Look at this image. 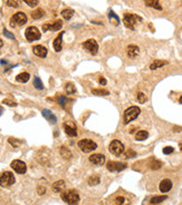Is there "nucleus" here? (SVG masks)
<instances>
[{
    "instance_id": "cd10ccee",
    "label": "nucleus",
    "mask_w": 182,
    "mask_h": 205,
    "mask_svg": "<svg viewBox=\"0 0 182 205\" xmlns=\"http://www.w3.org/2000/svg\"><path fill=\"white\" fill-rule=\"evenodd\" d=\"M33 85H34V87L36 88V89H38V90H43V89H44V85H43V82H41V80L39 79V77H37V76L34 77Z\"/></svg>"
},
{
    "instance_id": "58836bf2",
    "label": "nucleus",
    "mask_w": 182,
    "mask_h": 205,
    "mask_svg": "<svg viewBox=\"0 0 182 205\" xmlns=\"http://www.w3.org/2000/svg\"><path fill=\"white\" fill-rule=\"evenodd\" d=\"M7 5L9 6V7L18 8V2H17L16 0H7Z\"/></svg>"
},
{
    "instance_id": "a878e982",
    "label": "nucleus",
    "mask_w": 182,
    "mask_h": 205,
    "mask_svg": "<svg viewBox=\"0 0 182 205\" xmlns=\"http://www.w3.org/2000/svg\"><path fill=\"white\" fill-rule=\"evenodd\" d=\"M60 15L63 16V18H64L65 20H69V19H70L73 16H74V10H73V9H69V8H67V9H64V10L62 11V13H60Z\"/></svg>"
},
{
    "instance_id": "f03ea898",
    "label": "nucleus",
    "mask_w": 182,
    "mask_h": 205,
    "mask_svg": "<svg viewBox=\"0 0 182 205\" xmlns=\"http://www.w3.org/2000/svg\"><path fill=\"white\" fill-rule=\"evenodd\" d=\"M140 21H142V18L140 16L134 15V13H124L123 17V23L126 28L131 29V30H134Z\"/></svg>"
},
{
    "instance_id": "e433bc0d",
    "label": "nucleus",
    "mask_w": 182,
    "mask_h": 205,
    "mask_svg": "<svg viewBox=\"0 0 182 205\" xmlns=\"http://www.w3.org/2000/svg\"><path fill=\"white\" fill-rule=\"evenodd\" d=\"M23 2H26L29 7H36L38 5V1L37 0H23Z\"/></svg>"
},
{
    "instance_id": "f8f14e48",
    "label": "nucleus",
    "mask_w": 182,
    "mask_h": 205,
    "mask_svg": "<svg viewBox=\"0 0 182 205\" xmlns=\"http://www.w3.org/2000/svg\"><path fill=\"white\" fill-rule=\"evenodd\" d=\"M63 27V21L62 20H56L53 23H45L43 25V30L44 31H58L59 29Z\"/></svg>"
},
{
    "instance_id": "c85d7f7f",
    "label": "nucleus",
    "mask_w": 182,
    "mask_h": 205,
    "mask_svg": "<svg viewBox=\"0 0 182 205\" xmlns=\"http://www.w3.org/2000/svg\"><path fill=\"white\" fill-rule=\"evenodd\" d=\"M168 198V196L167 195H163V196H154V198H151V204H159V203H161V202H163L164 200H167Z\"/></svg>"
},
{
    "instance_id": "f704fd0d",
    "label": "nucleus",
    "mask_w": 182,
    "mask_h": 205,
    "mask_svg": "<svg viewBox=\"0 0 182 205\" xmlns=\"http://www.w3.org/2000/svg\"><path fill=\"white\" fill-rule=\"evenodd\" d=\"M67 102H68V99H67L65 96H59L58 97V102H59V105L62 106L63 108H65V106H66Z\"/></svg>"
},
{
    "instance_id": "09e8293b",
    "label": "nucleus",
    "mask_w": 182,
    "mask_h": 205,
    "mask_svg": "<svg viewBox=\"0 0 182 205\" xmlns=\"http://www.w3.org/2000/svg\"><path fill=\"white\" fill-rule=\"evenodd\" d=\"M3 107H1V106H0V116L3 115Z\"/></svg>"
},
{
    "instance_id": "c756f323",
    "label": "nucleus",
    "mask_w": 182,
    "mask_h": 205,
    "mask_svg": "<svg viewBox=\"0 0 182 205\" xmlns=\"http://www.w3.org/2000/svg\"><path fill=\"white\" fill-rule=\"evenodd\" d=\"M88 185H91V186H94V185H97L98 183H100V177L96 176V175H93V176H91L90 178H88Z\"/></svg>"
},
{
    "instance_id": "412c9836",
    "label": "nucleus",
    "mask_w": 182,
    "mask_h": 205,
    "mask_svg": "<svg viewBox=\"0 0 182 205\" xmlns=\"http://www.w3.org/2000/svg\"><path fill=\"white\" fill-rule=\"evenodd\" d=\"M144 2L148 7H152L157 10H162V6L160 5L159 0H144Z\"/></svg>"
},
{
    "instance_id": "79ce46f5",
    "label": "nucleus",
    "mask_w": 182,
    "mask_h": 205,
    "mask_svg": "<svg viewBox=\"0 0 182 205\" xmlns=\"http://www.w3.org/2000/svg\"><path fill=\"white\" fill-rule=\"evenodd\" d=\"M173 151H174V148L171 146H168V147H164L163 148V153L165 154V155H169V154L173 153Z\"/></svg>"
},
{
    "instance_id": "f3484780",
    "label": "nucleus",
    "mask_w": 182,
    "mask_h": 205,
    "mask_svg": "<svg viewBox=\"0 0 182 205\" xmlns=\"http://www.w3.org/2000/svg\"><path fill=\"white\" fill-rule=\"evenodd\" d=\"M159 188H160V191H161L162 193L169 192V191L172 188V182L170 181V179H168V178L163 179V181H162V182L160 183Z\"/></svg>"
},
{
    "instance_id": "2f4dec72",
    "label": "nucleus",
    "mask_w": 182,
    "mask_h": 205,
    "mask_svg": "<svg viewBox=\"0 0 182 205\" xmlns=\"http://www.w3.org/2000/svg\"><path fill=\"white\" fill-rule=\"evenodd\" d=\"M60 154H62V156L64 157V158H70L72 157V153L68 151V149L66 148V147H64L63 146L62 148H60Z\"/></svg>"
},
{
    "instance_id": "aec40b11",
    "label": "nucleus",
    "mask_w": 182,
    "mask_h": 205,
    "mask_svg": "<svg viewBox=\"0 0 182 205\" xmlns=\"http://www.w3.org/2000/svg\"><path fill=\"white\" fill-rule=\"evenodd\" d=\"M53 190L56 193H62L65 191V182L64 181H57L53 185Z\"/></svg>"
},
{
    "instance_id": "37998d69",
    "label": "nucleus",
    "mask_w": 182,
    "mask_h": 205,
    "mask_svg": "<svg viewBox=\"0 0 182 205\" xmlns=\"http://www.w3.org/2000/svg\"><path fill=\"white\" fill-rule=\"evenodd\" d=\"M3 35H5L7 38H10V39H15V35L11 33L10 31H8L7 29H3Z\"/></svg>"
},
{
    "instance_id": "20e7f679",
    "label": "nucleus",
    "mask_w": 182,
    "mask_h": 205,
    "mask_svg": "<svg viewBox=\"0 0 182 205\" xmlns=\"http://www.w3.org/2000/svg\"><path fill=\"white\" fill-rule=\"evenodd\" d=\"M16 179L11 172H3L0 174V186L1 187H9L15 184Z\"/></svg>"
},
{
    "instance_id": "9b49d317",
    "label": "nucleus",
    "mask_w": 182,
    "mask_h": 205,
    "mask_svg": "<svg viewBox=\"0 0 182 205\" xmlns=\"http://www.w3.org/2000/svg\"><path fill=\"white\" fill-rule=\"evenodd\" d=\"M106 167L110 172H122L123 169L126 168V164L120 163V162H108L106 164Z\"/></svg>"
},
{
    "instance_id": "4be33fe9",
    "label": "nucleus",
    "mask_w": 182,
    "mask_h": 205,
    "mask_svg": "<svg viewBox=\"0 0 182 205\" xmlns=\"http://www.w3.org/2000/svg\"><path fill=\"white\" fill-rule=\"evenodd\" d=\"M44 16H45V11L41 8H37L36 10H34L31 12V18L35 19V20H38V19L43 18Z\"/></svg>"
},
{
    "instance_id": "a211bd4d",
    "label": "nucleus",
    "mask_w": 182,
    "mask_h": 205,
    "mask_svg": "<svg viewBox=\"0 0 182 205\" xmlns=\"http://www.w3.org/2000/svg\"><path fill=\"white\" fill-rule=\"evenodd\" d=\"M41 114H43V116H44V117L46 118L47 121H48L50 124H56V122H57V117L54 115V114L51 113L50 110H48V109H43V112H41Z\"/></svg>"
},
{
    "instance_id": "9d476101",
    "label": "nucleus",
    "mask_w": 182,
    "mask_h": 205,
    "mask_svg": "<svg viewBox=\"0 0 182 205\" xmlns=\"http://www.w3.org/2000/svg\"><path fill=\"white\" fill-rule=\"evenodd\" d=\"M10 166H11V168H13L16 173H18V174H25V173L27 172V165H26L23 161H20V159H15V161H13Z\"/></svg>"
},
{
    "instance_id": "8fccbe9b",
    "label": "nucleus",
    "mask_w": 182,
    "mask_h": 205,
    "mask_svg": "<svg viewBox=\"0 0 182 205\" xmlns=\"http://www.w3.org/2000/svg\"><path fill=\"white\" fill-rule=\"evenodd\" d=\"M3 46V41L1 40V39H0V48H1Z\"/></svg>"
},
{
    "instance_id": "5701e85b",
    "label": "nucleus",
    "mask_w": 182,
    "mask_h": 205,
    "mask_svg": "<svg viewBox=\"0 0 182 205\" xmlns=\"http://www.w3.org/2000/svg\"><path fill=\"white\" fill-rule=\"evenodd\" d=\"M167 64H168V62H165V60H154V62L150 65V69L155 70V69H158V68H161V67L165 66Z\"/></svg>"
},
{
    "instance_id": "7ed1b4c3",
    "label": "nucleus",
    "mask_w": 182,
    "mask_h": 205,
    "mask_svg": "<svg viewBox=\"0 0 182 205\" xmlns=\"http://www.w3.org/2000/svg\"><path fill=\"white\" fill-rule=\"evenodd\" d=\"M140 108L138 106H132V107L127 108L124 112V124H128L130 122L134 121L138 115H140Z\"/></svg>"
},
{
    "instance_id": "4468645a",
    "label": "nucleus",
    "mask_w": 182,
    "mask_h": 205,
    "mask_svg": "<svg viewBox=\"0 0 182 205\" xmlns=\"http://www.w3.org/2000/svg\"><path fill=\"white\" fill-rule=\"evenodd\" d=\"M90 162L95 165H103L105 163V156L102 154H93L90 156Z\"/></svg>"
},
{
    "instance_id": "6e6552de",
    "label": "nucleus",
    "mask_w": 182,
    "mask_h": 205,
    "mask_svg": "<svg viewBox=\"0 0 182 205\" xmlns=\"http://www.w3.org/2000/svg\"><path fill=\"white\" fill-rule=\"evenodd\" d=\"M110 152L115 156H121L122 154L124 153V145L121 143L120 141H113L110 144V147H108Z\"/></svg>"
},
{
    "instance_id": "a19ab883",
    "label": "nucleus",
    "mask_w": 182,
    "mask_h": 205,
    "mask_svg": "<svg viewBox=\"0 0 182 205\" xmlns=\"http://www.w3.org/2000/svg\"><path fill=\"white\" fill-rule=\"evenodd\" d=\"M125 156H126V158H130V157H135L136 153L134 151H132V149H128V151L125 153Z\"/></svg>"
},
{
    "instance_id": "de8ad7c7",
    "label": "nucleus",
    "mask_w": 182,
    "mask_h": 205,
    "mask_svg": "<svg viewBox=\"0 0 182 205\" xmlns=\"http://www.w3.org/2000/svg\"><path fill=\"white\" fill-rule=\"evenodd\" d=\"M174 132H181L182 131V127H174V129H173Z\"/></svg>"
},
{
    "instance_id": "dca6fc26",
    "label": "nucleus",
    "mask_w": 182,
    "mask_h": 205,
    "mask_svg": "<svg viewBox=\"0 0 182 205\" xmlns=\"http://www.w3.org/2000/svg\"><path fill=\"white\" fill-rule=\"evenodd\" d=\"M63 35H64V31H60L59 32V35L58 36L55 38V40H54V44H53V46H54V49H55V51H60L62 50V48H63V46H62V42H63Z\"/></svg>"
},
{
    "instance_id": "bb28decb",
    "label": "nucleus",
    "mask_w": 182,
    "mask_h": 205,
    "mask_svg": "<svg viewBox=\"0 0 182 205\" xmlns=\"http://www.w3.org/2000/svg\"><path fill=\"white\" fill-rule=\"evenodd\" d=\"M149 137V133L146 131H138L135 135V139L136 141H144Z\"/></svg>"
},
{
    "instance_id": "1a4fd4ad",
    "label": "nucleus",
    "mask_w": 182,
    "mask_h": 205,
    "mask_svg": "<svg viewBox=\"0 0 182 205\" xmlns=\"http://www.w3.org/2000/svg\"><path fill=\"white\" fill-rule=\"evenodd\" d=\"M83 47H84L91 55H93V56H95L98 51V44L94 40V39H88V40H86L85 42H83Z\"/></svg>"
},
{
    "instance_id": "6ab92c4d",
    "label": "nucleus",
    "mask_w": 182,
    "mask_h": 205,
    "mask_svg": "<svg viewBox=\"0 0 182 205\" xmlns=\"http://www.w3.org/2000/svg\"><path fill=\"white\" fill-rule=\"evenodd\" d=\"M140 54V48L135 45H131V46L127 47V55L130 58H135Z\"/></svg>"
},
{
    "instance_id": "393cba45",
    "label": "nucleus",
    "mask_w": 182,
    "mask_h": 205,
    "mask_svg": "<svg viewBox=\"0 0 182 205\" xmlns=\"http://www.w3.org/2000/svg\"><path fill=\"white\" fill-rule=\"evenodd\" d=\"M29 78H30V75L28 72H21V74H19L18 76L16 77V80L19 82H27L29 80Z\"/></svg>"
},
{
    "instance_id": "72a5a7b5",
    "label": "nucleus",
    "mask_w": 182,
    "mask_h": 205,
    "mask_svg": "<svg viewBox=\"0 0 182 205\" xmlns=\"http://www.w3.org/2000/svg\"><path fill=\"white\" fill-rule=\"evenodd\" d=\"M161 166H162V163L160 161H157V159H154V161H152V163H151V168L152 169H159V168H161Z\"/></svg>"
},
{
    "instance_id": "ea45409f",
    "label": "nucleus",
    "mask_w": 182,
    "mask_h": 205,
    "mask_svg": "<svg viewBox=\"0 0 182 205\" xmlns=\"http://www.w3.org/2000/svg\"><path fill=\"white\" fill-rule=\"evenodd\" d=\"M8 142H9V143H10L13 147H18L19 144L21 143L20 141H17V139H15V138H9V141H8Z\"/></svg>"
},
{
    "instance_id": "ddd939ff",
    "label": "nucleus",
    "mask_w": 182,
    "mask_h": 205,
    "mask_svg": "<svg viewBox=\"0 0 182 205\" xmlns=\"http://www.w3.org/2000/svg\"><path fill=\"white\" fill-rule=\"evenodd\" d=\"M64 131L70 137H76L77 136L76 126L72 123H64Z\"/></svg>"
},
{
    "instance_id": "473e14b6",
    "label": "nucleus",
    "mask_w": 182,
    "mask_h": 205,
    "mask_svg": "<svg viewBox=\"0 0 182 205\" xmlns=\"http://www.w3.org/2000/svg\"><path fill=\"white\" fill-rule=\"evenodd\" d=\"M65 89H66V92H67V94H70V95H73V94H75V92H76V88H75L74 85L70 84V82L66 85Z\"/></svg>"
},
{
    "instance_id": "2eb2a0df",
    "label": "nucleus",
    "mask_w": 182,
    "mask_h": 205,
    "mask_svg": "<svg viewBox=\"0 0 182 205\" xmlns=\"http://www.w3.org/2000/svg\"><path fill=\"white\" fill-rule=\"evenodd\" d=\"M33 52L36 56L41 57V58H45L47 56V48L41 45H36V46L33 47Z\"/></svg>"
},
{
    "instance_id": "3c124183",
    "label": "nucleus",
    "mask_w": 182,
    "mask_h": 205,
    "mask_svg": "<svg viewBox=\"0 0 182 205\" xmlns=\"http://www.w3.org/2000/svg\"><path fill=\"white\" fill-rule=\"evenodd\" d=\"M179 102H181V104H182V96H181V97H180V99H179Z\"/></svg>"
},
{
    "instance_id": "0eeeda50",
    "label": "nucleus",
    "mask_w": 182,
    "mask_h": 205,
    "mask_svg": "<svg viewBox=\"0 0 182 205\" xmlns=\"http://www.w3.org/2000/svg\"><path fill=\"white\" fill-rule=\"evenodd\" d=\"M40 36H41L40 31L38 30V28L34 27V26L28 27V28L26 29V31H25V37L28 41L38 40V39L40 38Z\"/></svg>"
},
{
    "instance_id": "39448f33",
    "label": "nucleus",
    "mask_w": 182,
    "mask_h": 205,
    "mask_svg": "<svg viewBox=\"0 0 182 205\" xmlns=\"http://www.w3.org/2000/svg\"><path fill=\"white\" fill-rule=\"evenodd\" d=\"M78 147L84 153H90L97 148V144L93 142L92 139H82L78 142Z\"/></svg>"
},
{
    "instance_id": "c03bdc74",
    "label": "nucleus",
    "mask_w": 182,
    "mask_h": 205,
    "mask_svg": "<svg viewBox=\"0 0 182 205\" xmlns=\"http://www.w3.org/2000/svg\"><path fill=\"white\" fill-rule=\"evenodd\" d=\"M3 102V104H6V105H8V106H11V107H15V106H17V104H16L15 102H13V100H10V99H5Z\"/></svg>"
},
{
    "instance_id": "4c0bfd02",
    "label": "nucleus",
    "mask_w": 182,
    "mask_h": 205,
    "mask_svg": "<svg viewBox=\"0 0 182 205\" xmlns=\"http://www.w3.org/2000/svg\"><path fill=\"white\" fill-rule=\"evenodd\" d=\"M126 202V200L124 198H122V196H118V198H115V203L116 205H124Z\"/></svg>"
},
{
    "instance_id": "423d86ee",
    "label": "nucleus",
    "mask_w": 182,
    "mask_h": 205,
    "mask_svg": "<svg viewBox=\"0 0 182 205\" xmlns=\"http://www.w3.org/2000/svg\"><path fill=\"white\" fill-rule=\"evenodd\" d=\"M26 22H27V16H26V13L21 12V11L15 13V15H13V17L10 18V26L11 27L23 26Z\"/></svg>"
},
{
    "instance_id": "b1692460",
    "label": "nucleus",
    "mask_w": 182,
    "mask_h": 205,
    "mask_svg": "<svg viewBox=\"0 0 182 205\" xmlns=\"http://www.w3.org/2000/svg\"><path fill=\"white\" fill-rule=\"evenodd\" d=\"M108 19H110V21L113 23L114 26H118V25H120V18H118L117 15H116L114 11L110 10V12H108Z\"/></svg>"
},
{
    "instance_id": "49530a36",
    "label": "nucleus",
    "mask_w": 182,
    "mask_h": 205,
    "mask_svg": "<svg viewBox=\"0 0 182 205\" xmlns=\"http://www.w3.org/2000/svg\"><path fill=\"white\" fill-rule=\"evenodd\" d=\"M98 82H100V84H101V85H106V79H105V78H104V77H101L100 80H98Z\"/></svg>"
},
{
    "instance_id": "f257e3e1",
    "label": "nucleus",
    "mask_w": 182,
    "mask_h": 205,
    "mask_svg": "<svg viewBox=\"0 0 182 205\" xmlns=\"http://www.w3.org/2000/svg\"><path fill=\"white\" fill-rule=\"evenodd\" d=\"M62 198L68 205H77L80 203V195L75 190H65L60 193Z\"/></svg>"
},
{
    "instance_id": "a18cd8bd",
    "label": "nucleus",
    "mask_w": 182,
    "mask_h": 205,
    "mask_svg": "<svg viewBox=\"0 0 182 205\" xmlns=\"http://www.w3.org/2000/svg\"><path fill=\"white\" fill-rule=\"evenodd\" d=\"M37 191H38V194H39V195H44L45 192H46V188H45V187L39 186L38 188H37Z\"/></svg>"
},
{
    "instance_id": "7c9ffc66",
    "label": "nucleus",
    "mask_w": 182,
    "mask_h": 205,
    "mask_svg": "<svg viewBox=\"0 0 182 205\" xmlns=\"http://www.w3.org/2000/svg\"><path fill=\"white\" fill-rule=\"evenodd\" d=\"M92 94L97 95V96H107V95H110V92H108L107 90H104V89H92Z\"/></svg>"
},
{
    "instance_id": "603ef678",
    "label": "nucleus",
    "mask_w": 182,
    "mask_h": 205,
    "mask_svg": "<svg viewBox=\"0 0 182 205\" xmlns=\"http://www.w3.org/2000/svg\"><path fill=\"white\" fill-rule=\"evenodd\" d=\"M180 147H181V151H182V145H180Z\"/></svg>"
},
{
    "instance_id": "c9c22d12",
    "label": "nucleus",
    "mask_w": 182,
    "mask_h": 205,
    "mask_svg": "<svg viewBox=\"0 0 182 205\" xmlns=\"http://www.w3.org/2000/svg\"><path fill=\"white\" fill-rule=\"evenodd\" d=\"M138 102L143 104V102H146V96L144 95L143 92H138Z\"/></svg>"
}]
</instances>
